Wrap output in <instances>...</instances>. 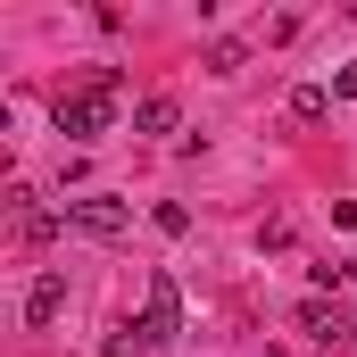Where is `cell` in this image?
I'll return each instance as SVG.
<instances>
[{"label":"cell","instance_id":"4","mask_svg":"<svg viewBox=\"0 0 357 357\" xmlns=\"http://www.w3.org/2000/svg\"><path fill=\"white\" fill-rule=\"evenodd\" d=\"M59 307H67V274H42V282L25 291V324L42 333V324H59Z\"/></svg>","mask_w":357,"mask_h":357},{"label":"cell","instance_id":"9","mask_svg":"<svg viewBox=\"0 0 357 357\" xmlns=\"http://www.w3.org/2000/svg\"><path fill=\"white\" fill-rule=\"evenodd\" d=\"M158 233H191V208L183 199H158Z\"/></svg>","mask_w":357,"mask_h":357},{"label":"cell","instance_id":"7","mask_svg":"<svg viewBox=\"0 0 357 357\" xmlns=\"http://www.w3.org/2000/svg\"><path fill=\"white\" fill-rule=\"evenodd\" d=\"M299 333H324V341H333L341 324H333V307H324V299H307V307H299Z\"/></svg>","mask_w":357,"mask_h":357},{"label":"cell","instance_id":"1","mask_svg":"<svg viewBox=\"0 0 357 357\" xmlns=\"http://www.w3.org/2000/svg\"><path fill=\"white\" fill-rule=\"evenodd\" d=\"M116 91H125V75H116V67H100L91 91H75V100H59V108H50V116H59V133H67V142L108 133V125H116Z\"/></svg>","mask_w":357,"mask_h":357},{"label":"cell","instance_id":"8","mask_svg":"<svg viewBox=\"0 0 357 357\" xmlns=\"http://www.w3.org/2000/svg\"><path fill=\"white\" fill-rule=\"evenodd\" d=\"M241 67V42H208V75H233Z\"/></svg>","mask_w":357,"mask_h":357},{"label":"cell","instance_id":"6","mask_svg":"<svg viewBox=\"0 0 357 357\" xmlns=\"http://www.w3.org/2000/svg\"><path fill=\"white\" fill-rule=\"evenodd\" d=\"M324 108H333V91H324V84H299V91H291V116H299V125H316Z\"/></svg>","mask_w":357,"mask_h":357},{"label":"cell","instance_id":"3","mask_svg":"<svg viewBox=\"0 0 357 357\" xmlns=\"http://www.w3.org/2000/svg\"><path fill=\"white\" fill-rule=\"evenodd\" d=\"M175 316H183V299H175V274H150V307H142V349L175 341Z\"/></svg>","mask_w":357,"mask_h":357},{"label":"cell","instance_id":"2","mask_svg":"<svg viewBox=\"0 0 357 357\" xmlns=\"http://www.w3.org/2000/svg\"><path fill=\"white\" fill-rule=\"evenodd\" d=\"M59 216H67V233H84V241H125V225H133L125 199H67Z\"/></svg>","mask_w":357,"mask_h":357},{"label":"cell","instance_id":"10","mask_svg":"<svg viewBox=\"0 0 357 357\" xmlns=\"http://www.w3.org/2000/svg\"><path fill=\"white\" fill-rule=\"evenodd\" d=\"M349 349H357V324H349Z\"/></svg>","mask_w":357,"mask_h":357},{"label":"cell","instance_id":"5","mask_svg":"<svg viewBox=\"0 0 357 357\" xmlns=\"http://www.w3.org/2000/svg\"><path fill=\"white\" fill-rule=\"evenodd\" d=\"M133 133H175V91H150V100H133Z\"/></svg>","mask_w":357,"mask_h":357}]
</instances>
